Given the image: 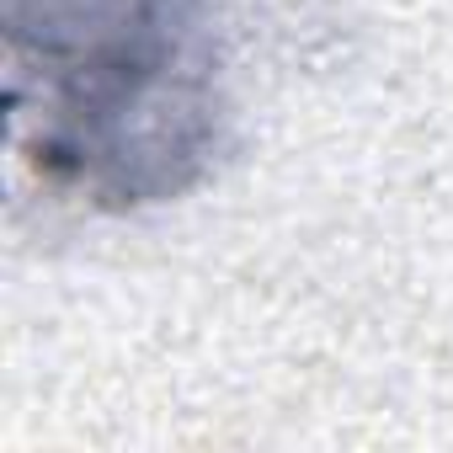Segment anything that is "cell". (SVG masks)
Returning <instances> with one entry per match:
<instances>
[{
	"mask_svg": "<svg viewBox=\"0 0 453 453\" xmlns=\"http://www.w3.org/2000/svg\"><path fill=\"white\" fill-rule=\"evenodd\" d=\"M17 165L59 203L139 213L230 150L219 0H0Z\"/></svg>",
	"mask_w": 453,
	"mask_h": 453,
	"instance_id": "cell-1",
	"label": "cell"
}]
</instances>
